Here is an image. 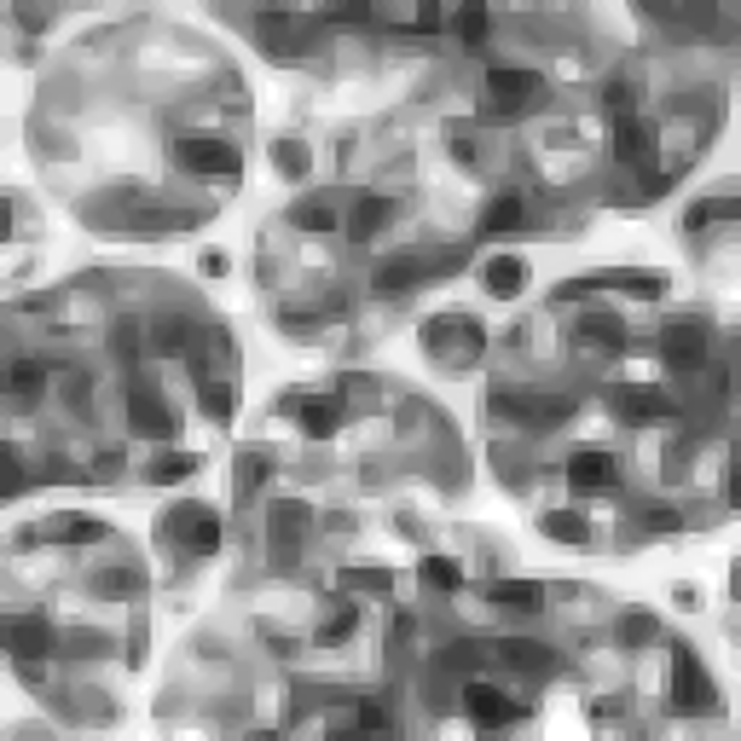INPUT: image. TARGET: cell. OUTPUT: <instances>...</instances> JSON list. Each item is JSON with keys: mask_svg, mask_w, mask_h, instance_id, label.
Here are the masks:
<instances>
[{"mask_svg": "<svg viewBox=\"0 0 741 741\" xmlns=\"http://www.w3.org/2000/svg\"><path fill=\"white\" fill-rule=\"evenodd\" d=\"M174 163L192 168V174H226V180H238L244 163H238V151L226 145V139H209V134H186L174 139Z\"/></svg>", "mask_w": 741, "mask_h": 741, "instance_id": "obj_1", "label": "cell"}, {"mask_svg": "<svg viewBox=\"0 0 741 741\" xmlns=\"http://www.w3.org/2000/svg\"><path fill=\"white\" fill-rule=\"evenodd\" d=\"M718 695H713V678L701 672V660L689 655V649H678L672 655V707L678 713H707Z\"/></svg>", "mask_w": 741, "mask_h": 741, "instance_id": "obj_2", "label": "cell"}, {"mask_svg": "<svg viewBox=\"0 0 741 741\" xmlns=\"http://www.w3.org/2000/svg\"><path fill=\"white\" fill-rule=\"evenodd\" d=\"M608 412L637 429V423H666V417H672V400L655 394V388H608Z\"/></svg>", "mask_w": 741, "mask_h": 741, "instance_id": "obj_3", "label": "cell"}, {"mask_svg": "<svg viewBox=\"0 0 741 741\" xmlns=\"http://www.w3.org/2000/svg\"><path fill=\"white\" fill-rule=\"evenodd\" d=\"M487 348V336L475 319H435L429 325V354H452V359H475Z\"/></svg>", "mask_w": 741, "mask_h": 741, "instance_id": "obj_4", "label": "cell"}, {"mask_svg": "<svg viewBox=\"0 0 741 741\" xmlns=\"http://www.w3.org/2000/svg\"><path fill=\"white\" fill-rule=\"evenodd\" d=\"M660 354L672 359L678 371H695L707 359V325L701 319H672V330L660 336Z\"/></svg>", "mask_w": 741, "mask_h": 741, "instance_id": "obj_5", "label": "cell"}, {"mask_svg": "<svg viewBox=\"0 0 741 741\" xmlns=\"http://www.w3.org/2000/svg\"><path fill=\"white\" fill-rule=\"evenodd\" d=\"M545 87V76H533V70H487V93H493L498 110H516L527 105L533 93Z\"/></svg>", "mask_w": 741, "mask_h": 741, "instance_id": "obj_6", "label": "cell"}, {"mask_svg": "<svg viewBox=\"0 0 741 741\" xmlns=\"http://www.w3.org/2000/svg\"><path fill=\"white\" fill-rule=\"evenodd\" d=\"M614 475H620V469H614L608 452H574V458H568V487H574V493H603V487H614Z\"/></svg>", "mask_w": 741, "mask_h": 741, "instance_id": "obj_7", "label": "cell"}, {"mask_svg": "<svg viewBox=\"0 0 741 741\" xmlns=\"http://www.w3.org/2000/svg\"><path fill=\"white\" fill-rule=\"evenodd\" d=\"M128 423H134V435H151V440L174 435V417L163 412V400H157L151 388H134V394H128Z\"/></svg>", "mask_w": 741, "mask_h": 741, "instance_id": "obj_8", "label": "cell"}, {"mask_svg": "<svg viewBox=\"0 0 741 741\" xmlns=\"http://www.w3.org/2000/svg\"><path fill=\"white\" fill-rule=\"evenodd\" d=\"M435 267H458V255H440V261H417V255H400V261H388L383 273H377V290H412V284H423V278L435 273Z\"/></svg>", "mask_w": 741, "mask_h": 741, "instance_id": "obj_9", "label": "cell"}, {"mask_svg": "<svg viewBox=\"0 0 741 741\" xmlns=\"http://www.w3.org/2000/svg\"><path fill=\"white\" fill-rule=\"evenodd\" d=\"M493 406H498V412L527 417V423H539V429H550V423H568V417H574V400H527V394H498Z\"/></svg>", "mask_w": 741, "mask_h": 741, "instance_id": "obj_10", "label": "cell"}, {"mask_svg": "<svg viewBox=\"0 0 741 741\" xmlns=\"http://www.w3.org/2000/svg\"><path fill=\"white\" fill-rule=\"evenodd\" d=\"M58 649V632L47 626V620H35V614H24V620H12V655L18 660H41Z\"/></svg>", "mask_w": 741, "mask_h": 741, "instance_id": "obj_11", "label": "cell"}, {"mask_svg": "<svg viewBox=\"0 0 741 741\" xmlns=\"http://www.w3.org/2000/svg\"><path fill=\"white\" fill-rule=\"evenodd\" d=\"M464 701H469V718H475L481 730H498V724H510V718H516L510 695H498V689H487V684H475Z\"/></svg>", "mask_w": 741, "mask_h": 741, "instance_id": "obj_12", "label": "cell"}, {"mask_svg": "<svg viewBox=\"0 0 741 741\" xmlns=\"http://www.w3.org/2000/svg\"><path fill=\"white\" fill-rule=\"evenodd\" d=\"M620 342H626L620 319H608V313H585V319H579V348H603V354H620Z\"/></svg>", "mask_w": 741, "mask_h": 741, "instance_id": "obj_13", "label": "cell"}, {"mask_svg": "<svg viewBox=\"0 0 741 741\" xmlns=\"http://www.w3.org/2000/svg\"><path fill=\"white\" fill-rule=\"evenodd\" d=\"M336 423H342V400H336V394H325V400H302V435L307 440L336 435Z\"/></svg>", "mask_w": 741, "mask_h": 741, "instance_id": "obj_14", "label": "cell"}, {"mask_svg": "<svg viewBox=\"0 0 741 741\" xmlns=\"http://www.w3.org/2000/svg\"><path fill=\"white\" fill-rule=\"evenodd\" d=\"M522 284H527V267L516 261V255H498V261H487V290H493L498 302L522 296Z\"/></svg>", "mask_w": 741, "mask_h": 741, "instance_id": "obj_15", "label": "cell"}, {"mask_svg": "<svg viewBox=\"0 0 741 741\" xmlns=\"http://www.w3.org/2000/svg\"><path fill=\"white\" fill-rule=\"evenodd\" d=\"M388 209H394V203H388V197H365V203H359L354 215H348V238H354V244H371V238H377V232H383V220H388Z\"/></svg>", "mask_w": 741, "mask_h": 741, "instance_id": "obj_16", "label": "cell"}, {"mask_svg": "<svg viewBox=\"0 0 741 741\" xmlns=\"http://www.w3.org/2000/svg\"><path fill=\"white\" fill-rule=\"evenodd\" d=\"M516 226H522V203L516 197H493L487 215H481V238H510Z\"/></svg>", "mask_w": 741, "mask_h": 741, "instance_id": "obj_17", "label": "cell"}, {"mask_svg": "<svg viewBox=\"0 0 741 741\" xmlns=\"http://www.w3.org/2000/svg\"><path fill=\"white\" fill-rule=\"evenodd\" d=\"M493 603L498 608H522V614H527V608L545 603V585H533V579H498V585H493Z\"/></svg>", "mask_w": 741, "mask_h": 741, "instance_id": "obj_18", "label": "cell"}, {"mask_svg": "<svg viewBox=\"0 0 741 741\" xmlns=\"http://www.w3.org/2000/svg\"><path fill=\"white\" fill-rule=\"evenodd\" d=\"M498 655L510 660V666H522V672H533V678H545V672H550V655L539 649V643H527V637H510V643H498Z\"/></svg>", "mask_w": 741, "mask_h": 741, "instance_id": "obj_19", "label": "cell"}, {"mask_svg": "<svg viewBox=\"0 0 741 741\" xmlns=\"http://www.w3.org/2000/svg\"><path fill=\"white\" fill-rule=\"evenodd\" d=\"M93 591H99V597H139V591H145V574H134V568H99V574H93Z\"/></svg>", "mask_w": 741, "mask_h": 741, "instance_id": "obj_20", "label": "cell"}, {"mask_svg": "<svg viewBox=\"0 0 741 741\" xmlns=\"http://www.w3.org/2000/svg\"><path fill=\"white\" fill-rule=\"evenodd\" d=\"M539 533H545V539H562V545H585V539H591L585 516H574V510H556V516H545V522H539Z\"/></svg>", "mask_w": 741, "mask_h": 741, "instance_id": "obj_21", "label": "cell"}, {"mask_svg": "<svg viewBox=\"0 0 741 741\" xmlns=\"http://www.w3.org/2000/svg\"><path fill=\"white\" fill-rule=\"evenodd\" d=\"M192 469H197V458H192V452H163L157 464L145 469V481H157V487H174V481H186Z\"/></svg>", "mask_w": 741, "mask_h": 741, "instance_id": "obj_22", "label": "cell"}, {"mask_svg": "<svg viewBox=\"0 0 741 741\" xmlns=\"http://www.w3.org/2000/svg\"><path fill=\"white\" fill-rule=\"evenodd\" d=\"M736 197H707V203H689V215H684V226L689 232H701L707 220H736Z\"/></svg>", "mask_w": 741, "mask_h": 741, "instance_id": "obj_23", "label": "cell"}, {"mask_svg": "<svg viewBox=\"0 0 741 741\" xmlns=\"http://www.w3.org/2000/svg\"><path fill=\"white\" fill-rule=\"evenodd\" d=\"M608 290H626V296L655 302L660 290H666V278H660V273H608Z\"/></svg>", "mask_w": 741, "mask_h": 741, "instance_id": "obj_24", "label": "cell"}, {"mask_svg": "<svg viewBox=\"0 0 741 741\" xmlns=\"http://www.w3.org/2000/svg\"><path fill=\"white\" fill-rule=\"evenodd\" d=\"M643 145H649V139H643V122H637V116H620V122H614V151H620L626 163H637Z\"/></svg>", "mask_w": 741, "mask_h": 741, "instance_id": "obj_25", "label": "cell"}, {"mask_svg": "<svg viewBox=\"0 0 741 741\" xmlns=\"http://www.w3.org/2000/svg\"><path fill=\"white\" fill-rule=\"evenodd\" d=\"M273 168H284L290 180H302L307 174V145L302 139H273Z\"/></svg>", "mask_w": 741, "mask_h": 741, "instance_id": "obj_26", "label": "cell"}, {"mask_svg": "<svg viewBox=\"0 0 741 741\" xmlns=\"http://www.w3.org/2000/svg\"><path fill=\"white\" fill-rule=\"evenodd\" d=\"M203 412L226 423V417L238 412V388H232V383H203Z\"/></svg>", "mask_w": 741, "mask_h": 741, "instance_id": "obj_27", "label": "cell"}, {"mask_svg": "<svg viewBox=\"0 0 741 741\" xmlns=\"http://www.w3.org/2000/svg\"><path fill=\"white\" fill-rule=\"evenodd\" d=\"M290 220H296V226H307V232H330V226H336V209L313 197V203H296V209H290Z\"/></svg>", "mask_w": 741, "mask_h": 741, "instance_id": "obj_28", "label": "cell"}, {"mask_svg": "<svg viewBox=\"0 0 741 741\" xmlns=\"http://www.w3.org/2000/svg\"><path fill=\"white\" fill-rule=\"evenodd\" d=\"M53 539H64V545H99L105 539V522H58V527H47Z\"/></svg>", "mask_w": 741, "mask_h": 741, "instance_id": "obj_29", "label": "cell"}, {"mask_svg": "<svg viewBox=\"0 0 741 741\" xmlns=\"http://www.w3.org/2000/svg\"><path fill=\"white\" fill-rule=\"evenodd\" d=\"M145 238H168V232H186V226H197V215H139L134 220Z\"/></svg>", "mask_w": 741, "mask_h": 741, "instance_id": "obj_30", "label": "cell"}, {"mask_svg": "<svg viewBox=\"0 0 741 741\" xmlns=\"http://www.w3.org/2000/svg\"><path fill=\"white\" fill-rule=\"evenodd\" d=\"M342 585H348V591H388L394 579H388L383 568H348V574H342Z\"/></svg>", "mask_w": 741, "mask_h": 741, "instance_id": "obj_31", "label": "cell"}, {"mask_svg": "<svg viewBox=\"0 0 741 741\" xmlns=\"http://www.w3.org/2000/svg\"><path fill=\"white\" fill-rule=\"evenodd\" d=\"M481 35H487V12H481V6H469V12H458V41H469V47H481Z\"/></svg>", "mask_w": 741, "mask_h": 741, "instance_id": "obj_32", "label": "cell"}, {"mask_svg": "<svg viewBox=\"0 0 741 741\" xmlns=\"http://www.w3.org/2000/svg\"><path fill=\"white\" fill-rule=\"evenodd\" d=\"M423 574H429V585H440V591H458V585H464V574H458L452 562H440V556L423 562Z\"/></svg>", "mask_w": 741, "mask_h": 741, "instance_id": "obj_33", "label": "cell"}, {"mask_svg": "<svg viewBox=\"0 0 741 741\" xmlns=\"http://www.w3.org/2000/svg\"><path fill=\"white\" fill-rule=\"evenodd\" d=\"M620 637H626V643H649V637H655V614H626V620H620Z\"/></svg>", "mask_w": 741, "mask_h": 741, "instance_id": "obj_34", "label": "cell"}, {"mask_svg": "<svg viewBox=\"0 0 741 741\" xmlns=\"http://www.w3.org/2000/svg\"><path fill=\"white\" fill-rule=\"evenodd\" d=\"M12 388L29 400V394L41 388V365H35V359H18V365H12Z\"/></svg>", "mask_w": 741, "mask_h": 741, "instance_id": "obj_35", "label": "cell"}, {"mask_svg": "<svg viewBox=\"0 0 741 741\" xmlns=\"http://www.w3.org/2000/svg\"><path fill=\"white\" fill-rule=\"evenodd\" d=\"M186 336H192V325H186V319H163V330H157V348H168V354H174Z\"/></svg>", "mask_w": 741, "mask_h": 741, "instance_id": "obj_36", "label": "cell"}, {"mask_svg": "<svg viewBox=\"0 0 741 741\" xmlns=\"http://www.w3.org/2000/svg\"><path fill=\"white\" fill-rule=\"evenodd\" d=\"M348 632H354V608H342V614H336V620H330V626H325L319 637H325V643H342Z\"/></svg>", "mask_w": 741, "mask_h": 741, "instance_id": "obj_37", "label": "cell"}, {"mask_svg": "<svg viewBox=\"0 0 741 741\" xmlns=\"http://www.w3.org/2000/svg\"><path fill=\"white\" fill-rule=\"evenodd\" d=\"M70 643H76L70 655H99V649H105V637H99V632H76Z\"/></svg>", "mask_w": 741, "mask_h": 741, "instance_id": "obj_38", "label": "cell"}, {"mask_svg": "<svg viewBox=\"0 0 741 741\" xmlns=\"http://www.w3.org/2000/svg\"><path fill=\"white\" fill-rule=\"evenodd\" d=\"M452 157H458V163H475V145H469L464 128H452Z\"/></svg>", "mask_w": 741, "mask_h": 741, "instance_id": "obj_39", "label": "cell"}, {"mask_svg": "<svg viewBox=\"0 0 741 741\" xmlns=\"http://www.w3.org/2000/svg\"><path fill=\"white\" fill-rule=\"evenodd\" d=\"M649 527H660V533H672V527H678V516H672L666 504H655V510H649Z\"/></svg>", "mask_w": 741, "mask_h": 741, "instance_id": "obj_40", "label": "cell"}, {"mask_svg": "<svg viewBox=\"0 0 741 741\" xmlns=\"http://www.w3.org/2000/svg\"><path fill=\"white\" fill-rule=\"evenodd\" d=\"M608 105H614L620 116H626V105H632V87H626V82H614V87H608Z\"/></svg>", "mask_w": 741, "mask_h": 741, "instance_id": "obj_41", "label": "cell"}, {"mask_svg": "<svg viewBox=\"0 0 741 741\" xmlns=\"http://www.w3.org/2000/svg\"><path fill=\"white\" fill-rule=\"evenodd\" d=\"M6 487H12V493L24 487V469H18V452H6Z\"/></svg>", "mask_w": 741, "mask_h": 741, "instance_id": "obj_42", "label": "cell"}, {"mask_svg": "<svg viewBox=\"0 0 741 741\" xmlns=\"http://www.w3.org/2000/svg\"><path fill=\"white\" fill-rule=\"evenodd\" d=\"M359 724H365V730H383L388 718H383V713H377V707H359Z\"/></svg>", "mask_w": 741, "mask_h": 741, "instance_id": "obj_43", "label": "cell"}, {"mask_svg": "<svg viewBox=\"0 0 741 741\" xmlns=\"http://www.w3.org/2000/svg\"><path fill=\"white\" fill-rule=\"evenodd\" d=\"M255 481H261V458L249 452V458H244V487H255Z\"/></svg>", "mask_w": 741, "mask_h": 741, "instance_id": "obj_44", "label": "cell"}]
</instances>
